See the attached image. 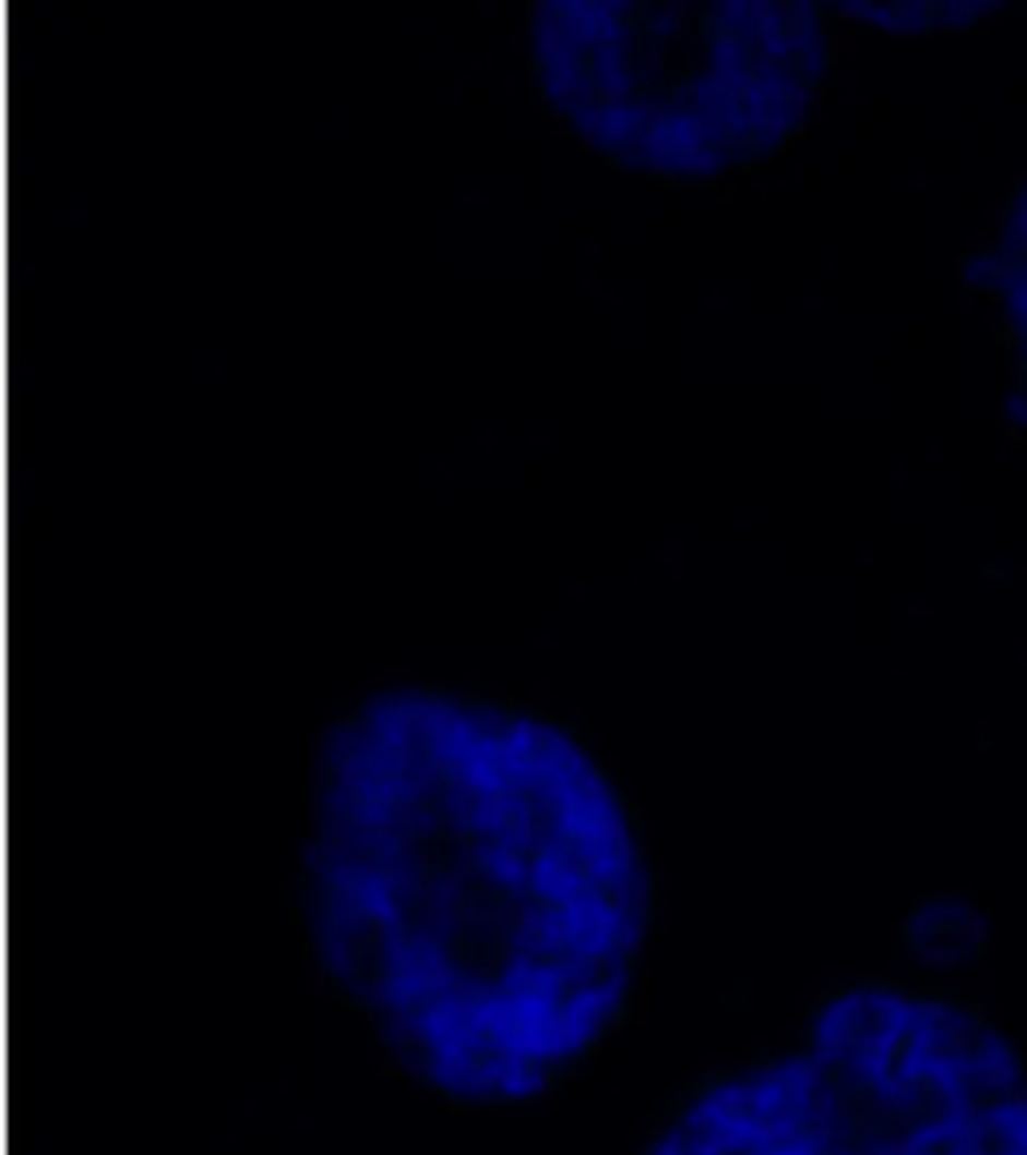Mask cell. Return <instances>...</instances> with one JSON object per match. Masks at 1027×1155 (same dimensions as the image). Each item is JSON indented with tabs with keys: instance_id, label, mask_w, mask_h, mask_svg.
Here are the masks:
<instances>
[{
	"instance_id": "6da1fadb",
	"label": "cell",
	"mask_w": 1027,
	"mask_h": 1155,
	"mask_svg": "<svg viewBox=\"0 0 1027 1155\" xmlns=\"http://www.w3.org/2000/svg\"><path fill=\"white\" fill-rule=\"evenodd\" d=\"M301 875L322 983L446 1104L558 1092L643 991V827L546 707L421 686L346 714L318 750Z\"/></svg>"
},
{
	"instance_id": "7a4b0ae2",
	"label": "cell",
	"mask_w": 1027,
	"mask_h": 1155,
	"mask_svg": "<svg viewBox=\"0 0 1027 1155\" xmlns=\"http://www.w3.org/2000/svg\"><path fill=\"white\" fill-rule=\"evenodd\" d=\"M859 28L815 4H550L530 69L570 137L622 173L718 185L755 173L823 112Z\"/></svg>"
},
{
	"instance_id": "3957f363",
	"label": "cell",
	"mask_w": 1027,
	"mask_h": 1155,
	"mask_svg": "<svg viewBox=\"0 0 1027 1155\" xmlns=\"http://www.w3.org/2000/svg\"><path fill=\"white\" fill-rule=\"evenodd\" d=\"M795 1155H1027V1071L976 1007L859 983L795 1047Z\"/></svg>"
},
{
	"instance_id": "277c9868",
	"label": "cell",
	"mask_w": 1027,
	"mask_h": 1155,
	"mask_svg": "<svg viewBox=\"0 0 1027 1155\" xmlns=\"http://www.w3.org/2000/svg\"><path fill=\"white\" fill-rule=\"evenodd\" d=\"M1019 205H1012V197H1003L995 201V209H991V237L995 241H1012V233L1019 229Z\"/></svg>"
},
{
	"instance_id": "5b68a950",
	"label": "cell",
	"mask_w": 1027,
	"mask_h": 1155,
	"mask_svg": "<svg viewBox=\"0 0 1027 1155\" xmlns=\"http://www.w3.org/2000/svg\"><path fill=\"white\" fill-rule=\"evenodd\" d=\"M1024 406H1027V385H1015L1012 394L1003 398V406H1000V422H1003V430H1012V425L1019 422V413H1024Z\"/></svg>"
},
{
	"instance_id": "8992f818",
	"label": "cell",
	"mask_w": 1027,
	"mask_h": 1155,
	"mask_svg": "<svg viewBox=\"0 0 1027 1155\" xmlns=\"http://www.w3.org/2000/svg\"><path fill=\"white\" fill-rule=\"evenodd\" d=\"M1000 13H1012V9H1007V4H1000V0H983V4H976V21H988V25H991V21H995Z\"/></svg>"
},
{
	"instance_id": "52a82bcc",
	"label": "cell",
	"mask_w": 1027,
	"mask_h": 1155,
	"mask_svg": "<svg viewBox=\"0 0 1027 1155\" xmlns=\"http://www.w3.org/2000/svg\"><path fill=\"white\" fill-rule=\"evenodd\" d=\"M1007 193H1027V169L1007 173Z\"/></svg>"
},
{
	"instance_id": "ba28073f",
	"label": "cell",
	"mask_w": 1027,
	"mask_h": 1155,
	"mask_svg": "<svg viewBox=\"0 0 1027 1155\" xmlns=\"http://www.w3.org/2000/svg\"><path fill=\"white\" fill-rule=\"evenodd\" d=\"M1024 442H1027V437H1024V434H1019V430H1015V425H1012V430H1003V446H1012V449H1019V446H1024Z\"/></svg>"
},
{
	"instance_id": "9c48e42d",
	"label": "cell",
	"mask_w": 1027,
	"mask_h": 1155,
	"mask_svg": "<svg viewBox=\"0 0 1027 1155\" xmlns=\"http://www.w3.org/2000/svg\"><path fill=\"white\" fill-rule=\"evenodd\" d=\"M983 578H988V582H1003V578H1007V570H1000L995 562H988V566H983Z\"/></svg>"
},
{
	"instance_id": "30bf717a",
	"label": "cell",
	"mask_w": 1027,
	"mask_h": 1155,
	"mask_svg": "<svg viewBox=\"0 0 1027 1155\" xmlns=\"http://www.w3.org/2000/svg\"><path fill=\"white\" fill-rule=\"evenodd\" d=\"M971 33H976V37H991V25H988V21H976V25H971Z\"/></svg>"
},
{
	"instance_id": "8fae6325",
	"label": "cell",
	"mask_w": 1027,
	"mask_h": 1155,
	"mask_svg": "<svg viewBox=\"0 0 1027 1155\" xmlns=\"http://www.w3.org/2000/svg\"><path fill=\"white\" fill-rule=\"evenodd\" d=\"M1015 430H1019V434L1027 437V406H1024V413H1019V422H1015Z\"/></svg>"
}]
</instances>
